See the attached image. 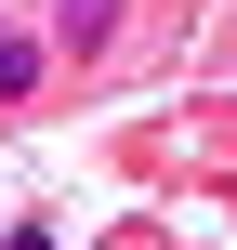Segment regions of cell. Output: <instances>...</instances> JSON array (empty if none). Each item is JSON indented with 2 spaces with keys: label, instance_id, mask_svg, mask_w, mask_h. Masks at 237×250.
Masks as SVG:
<instances>
[{
  "label": "cell",
  "instance_id": "6da1fadb",
  "mask_svg": "<svg viewBox=\"0 0 237 250\" xmlns=\"http://www.w3.org/2000/svg\"><path fill=\"white\" fill-rule=\"evenodd\" d=\"M119 26H132V0H53V66H92V53H119Z\"/></svg>",
  "mask_w": 237,
  "mask_h": 250
},
{
  "label": "cell",
  "instance_id": "7a4b0ae2",
  "mask_svg": "<svg viewBox=\"0 0 237 250\" xmlns=\"http://www.w3.org/2000/svg\"><path fill=\"white\" fill-rule=\"evenodd\" d=\"M53 79V40H26V26H0V105H26Z\"/></svg>",
  "mask_w": 237,
  "mask_h": 250
}]
</instances>
